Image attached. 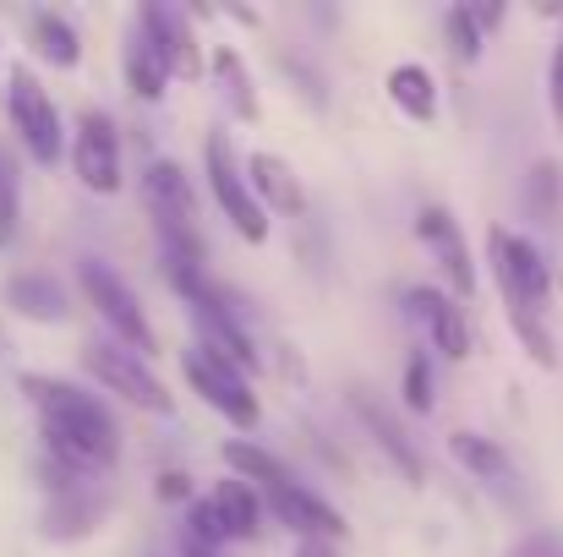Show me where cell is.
Here are the masks:
<instances>
[{
    "label": "cell",
    "mask_w": 563,
    "mask_h": 557,
    "mask_svg": "<svg viewBox=\"0 0 563 557\" xmlns=\"http://www.w3.org/2000/svg\"><path fill=\"white\" fill-rule=\"evenodd\" d=\"M22 393L38 410V437H44L49 465L71 476H99L121 459V432L104 399L82 393L66 377H44V371H22Z\"/></svg>",
    "instance_id": "6da1fadb"
},
{
    "label": "cell",
    "mask_w": 563,
    "mask_h": 557,
    "mask_svg": "<svg viewBox=\"0 0 563 557\" xmlns=\"http://www.w3.org/2000/svg\"><path fill=\"white\" fill-rule=\"evenodd\" d=\"M143 197H148V213L159 224V246L165 257H187L202 263V235H197V191L191 176L176 159H154L148 176H143Z\"/></svg>",
    "instance_id": "7a4b0ae2"
},
{
    "label": "cell",
    "mask_w": 563,
    "mask_h": 557,
    "mask_svg": "<svg viewBox=\"0 0 563 557\" xmlns=\"http://www.w3.org/2000/svg\"><path fill=\"white\" fill-rule=\"evenodd\" d=\"M77 279H82L88 307L99 312V323L115 334V345H121V350H132V356H154V350H159L148 312L137 307L132 285H126V279H121V274H115L104 257H82V263H77Z\"/></svg>",
    "instance_id": "3957f363"
},
{
    "label": "cell",
    "mask_w": 563,
    "mask_h": 557,
    "mask_svg": "<svg viewBox=\"0 0 563 557\" xmlns=\"http://www.w3.org/2000/svg\"><path fill=\"white\" fill-rule=\"evenodd\" d=\"M487 252H493V274H498V296H504V312H548V301H553V268H548V257L526 241V235H515V230H493L487 235Z\"/></svg>",
    "instance_id": "277c9868"
},
{
    "label": "cell",
    "mask_w": 563,
    "mask_h": 557,
    "mask_svg": "<svg viewBox=\"0 0 563 557\" xmlns=\"http://www.w3.org/2000/svg\"><path fill=\"white\" fill-rule=\"evenodd\" d=\"M5 115H11V132L22 137V148L33 154V165H55L60 159V148H66L60 110L44 93V82L33 77V66H11V77H5Z\"/></svg>",
    "instance_id": "5b68a950"
},
{
    "label": "cell",
    "mask_w": 563,
    "mask_h": 557,
    "mask_svg": "<svg viewBox=\"0 0 563 557\" xmlns=\"http://www.w3.org/2000/svg\"><path fill=\"white\" fill-rule=\"evenodd\" d=\"M202 170H208V191H213V202H219V208H224V219L235 224V235H241V241H252V246H263V241H268V213H263V202L252 197L246 170L235 165V148H230V137H224V132H208V143H202Z\"/></svg>",
    "instance_id": "8992f818"
},
{
    "label": "cell",
    "mask_w": 563,
    "mask_h": 557,
    "mask_svg": "<svg viewBox=\"0 0 563 557\" xmlns=\"http://www.w3.org/2000/svg\"><path fill=\"white\" fill-rule=\"evenodd\" d=\"M82 367H88V377H93L99 388L121 393L132 410L170 415V393H165V382H159L154 371L143 367V356H132V350H121V345H110V339H93V345L82 350Z\"/></svg>",
    "instance_id": "52a82bcc"
},
{
    "label": "cell",
    "mask_w": 563,
    "mask_h": 557,
    "mask_svg": "<svg viewBox=\"0 0 563 557\" xmlns=\"http://www.w3.org/2000/svg\"><path fill=\"white\" fill-rule=\"evenodd\" d=\"M181 371H187L191 388L202 393V404H213L235 432H252V426L263 421V404H257L252 382H246L235 367H224V361H213L208 350H197V345H191L187 356H181Z\"/></svg>",
    "instance_id": "ba28073f"
},
{
    "label": "cell",
    "mask_w": 563,
    "mask_h": 557,
    "mask_svg": "<svg viewBox=\"0 0 563 557\" xmlns=\"http://www.w3.org/2000/svg\"><path fill=\"white\" fill-rule=\"evenodd\" d=\"M71 170L93 197H115L121 191V132H115V121L104 110H82L77 115Z\"/></svg>",
    "instance_id": "9c48e42d"
},
{
    "label": "cell",
    "mask_w": 563,
    "mask_h": 557,
    "mask_svg": "<svg viewBox=\"0 0 563 557\" xmlns=\"http://www.w3.org/2000/svg\"><path fill=\"white\" fill-rule=\"evenodd\" d=\"M104 509H110V492H104V487H93L88 476L60 481V487H49V503H44V536H49V542L93 536V531H99V520H104Z\"/></svg>",
    "instance_id": "30bf717a"
},
{
    "label": "cell",
    "mask_w": 563,
    "mask_h": 557,
    "mask_svg": "<svg viewBox=\"0 0 563 557\" xmlns=\"http://www.w3.org/2000/svg\"><path fill=\"white\" fill-rule=\"evenodd\" d=\"M137 33L154 44V55L165 60L170 77H181V82H197V77H202V49H197V38H191V27H187L181 11L148 0V5L137 11Z\"/></svg>",
    "instance_id": "8fae6325"
},
{
    "label": "cell",
    "mask_w": 563,
    "mask_h": 557,
    "mask_svg": "<svg viewBox=\"0 0 563 557\" xmlns=\"http://www.w3.org/2000/svg\"><path fill=\"white\" fill-rule=\"evenodd\" d=\"M268 509H274L279 525L296 531V542H345V520H340L318 492L296 487L290 476H285L279 487H268Z\"/></svg>",
    "instance_id": "7c38bea8"
},
{
    "label": "cell",
    "mask_w": 563,
    "mask_h": 557,
    "mask_svg": "<svg viewBox=\"0 0 563 557\" xmlns=\"http://www.w3.org/2000/svg\"><path fill=\"white\" fill-rule=\"evenodd\" d=\"M416 235H421V246L438 257V268L449 274L454 296H476V268H471V252H465V235H460L454 213L438 208V202L421 208V213H416Z\"/></svg>",
    "instance_id": "4fadbf2b"
},
{
    "label": "cell",
    "mask_w": 563,
    "mask_h": 557,
    "mask_svg": "<svg viewBox=\"0 0 563 557\" xmlns=\"http://www.w3.org/2000/svg\"><path fill=\"white\" fill-rule=\"evenodd\" d=\"M410 312L427 323L432 350H443V361H465V356H471V328H465V312H460L443 290H432V285L410 290Z\"/></svg>",
    "instance_id": "5bb4252c"
},
{
    "label": "cell",
    "mask_w": 563,
    "mask_h": 557,
    "mask_svg": "<svg viewBox=\"0 0 563 557\" xmlns=\"http://www.w3.org/2000/svg\"><path fill=\"white\" fill-rule=\"evenodd\" d=\"M351 410H356V421H362V426L373 432L377 448H383V454H388V459L399 465V476H405L410 487H421V454H416V443L405 437V426H399V421H394V415H388V410L377 404L367 388H351Z\"/></svg>",
    "instance_id": "9a60e30c"
},
{
    "label": "cell",
    "mask_w": 563,
    "mask_h": 557,
    "mask_svg": "<svg viewBox=\"0 0 563 557\" xmlns=\"http://www.w3.org/2000/svg\"><path fill=\"white\" fill-rule=\"evenodd\" d=\"M246 186H252V197L263 202V213L274 208V213H290V219H307V191L296 181V170L285 165V159H274V154H252L246 165Z\"/></svg>",
    "instance_id": "2e32d148"
},
{
    "label": "cell",
    "mask_w": 563,
    "mask_h": 557,
    "mask_svg": "<svg viewBox=\"0 0 563 557\" xmlns=\"http://www.w3.org/2000/svg\"><path fill=\"white\" fill-rule=\"evenodd\" d=\"M5 307L27 323H60L66 318V290L55 274H16L5 285Z\"/></svg>",
    "instance_id": "e0dca14e"
},
{
    "label": "cell",
    "mask_w": 563,
    "mask_h": 557,
    "mask_svg": "<svg viewBox=\"0 0 563 557\" xmlns=\"http://www.w3.org/2000/svg\"><path fill=\"white\" fill-rule=\"evenodd\" d=\"M208 503L219 509V525H224L230 542H252L263 531V498H257V487H246V481L230 476V481H219L208 492Z\"/></svg>",
    "instance_id": "ac0fdd59"
},
{
    "label": "cell",
    "mask_w": 563,
    "mask_h": 557,
    "mask_svg": "<svg viewBox=\"0 0 563 557\" xmlns=\"http://www.w3.org/2000/svg\"><path fill=\"white\" fill-rule=\"evenodd\" d=\"M449 454H454L460 470H471V481H487V487H509V481H515L509 454H504L493 437H482V432H454V437H449Z\"/></svg>",
    "instance_id": "d6986e66"
},
{
    "label": "cell",
    "mask_w": 563,
    "mask_h": 557,
    "mask_svg": "<svg viewBox=\"0 0 563 557\" xmlns=\"http://www.w3.org/2000/svg\"><path fill=\"white\" fill-rule=\"evenodd\" d=\"M27 38H33V55L60 66V71H71L82 60V38H77V27L60 11H33L27 16Z\"/></svg>",
    "instance_id": "ffe728a7"
},
{
    "label": "cell",
    "mask_w": 563,
    "mask_h": 557,
    "mask_svg": "<svg viewBox=\"0 0 563 557\" xmlns=\"http://www.w3.org/2000/svg\"><path fill=\"white\" fill-rule=\"evenodd\" d=\"M388 99L410 115V121H432L438 115V82H432V71L427 66H416V60H405V66H394L388 71Z\"/></svg>",
    "instance_id": "44dd1931"
},
{
    "label": "cell",
    "mask_w": 563,
    "mask_h": 557,
    "mask_svg": "<svg viewBox=\"0 0 563 557\" xmlns=\"http://www.w3.org/2000/svg\"><path fill=\"white\" fill-rule=\"evenodd\" d=\"M126 88L143 99V104H159L165 99V82H170V71H165V60L154 55V44L143 38V33H132L126 38Z\"/></svg>",
    "instance_id": "7402d4cb"
},
{
    "label": "cell",
    "mask_w": 563,
    "mask_h": 557,
    "mask_svg": "<svg viewBox=\"0 0 563 557\" xmlns=\"http://www.w3.org/2000/svg\"><path fill=\"white\" fill-rule=\"evenodd\" d=\"M224 465L235 470V481H246V487H263V492L285 481V465H279L268 448L246 443V437H230V443H224Z\"/></svg>",
    "instance_id": "603a6c76"
},
{
    "label": "cell",
    "mask_w": 563,
    "mask_h": 557,
    "mask_svg": "<svg viewBox=\"0 0 563 557\" xmlns=\"http://www.w3.org/2000/svg\"><path fill=\"white\" fill-rule=\"evenodd\" d=\"M213 71H219V82H224L230 110H235L241 121H257L263 110H257V93H252V77H246L241 55H235V49H213Z\"/></svg>",
    "instance_id": "cb8c5ba5"
},
{
    "label": "cell",
    "mask_w": 563,
    "mask_h": 557,
    "mask_svg": "<svg viewBox=\"0 0 563 557\" xmlns=\"http://www.w3.org/2000/svg\"><path fill=\"white\" fill-rule=\"evenodd\" d=\"M526 208H531V219H542V224H559V208H563V181H559V165H537L531 176H526Z\"/></svg>",
    "instance_id": "d4e9b609"
},
{
    "label": "cell",
    "mask_w": 563,
    "mask_h": 557,
    "mask_svg": "<svg viewBox=\"0 0 563 557\" xmlns=\"http://www.w3.org/2000/svg\"><path fill=\"white\" fill-rule=\"evenodd\" d=\"M16 219H22V170H16V159L0 148V246H11Z\"/></svg>",
    "instance_id": "484cf974"
},
{
    "label": "cell",
    "mask_w": 563,
    "mask_h": 557,
    "mask_svg": "<svg viewBox=\"0 0 563 557\" xmlns=\"http://www.w3.org/2000/svg\"><path fill=\"white\" fill-rule=\"evenodd\" d=\"M443 27H449V49H454L460 60H482V27H476L471 5H454V11L443 16Z\"/></svg>",
    "instance_id": "4316f807"
},
{
    "label": "cell",
    "mask_w": 563,
    "mask_h": 557,
    "mask_svg": "<svg viewBox=\"0 0 563 557\" xmlns=\"http://www.w3.org/2000/svg\"><path fill=\"white\" fill-rule=\"evenodd\" d=\"M187 536H191V547H208V553H219L230 536H224V525H219V509L208 503V498H197L187 509Z\"/></svg>",
    "instance_id": "83f0119b"
},
{
    "label": "cell",
    "mask_w": 563,
    "mask_h": 557,
    "mask_svg": "<svg viewBox=\"0 0 563 557\" xmlns=\"http://www.w3.org/2000/svg\"><path fill=\"white\" fill-rule=\"evenodd\" d=\"M405 410L427 415L432 410V367H427V350H416L405 361Z\"/></svg>",
    "instance_id": "f1b7e54d"
},
{
    "label": "cell",
    "mask_w": 563,
    "mask_h": 557,
    "mask_svg": "<svg viewBox=\"0 0 563 557\" xmlns=\"http://www.w3.org/2000/svg\"><path fill=\"white\" fill-rule=\"evenodd\" d=\"M279 66H285V71H290L296 82H301V93L312 99V110H323V104H329V99H323V77H318V71L307 66V60H290V55H279Z\"/></svg>",
    "instance_id": "f546056e"
},
{
    "label": "cell",
    "mask_w": 563,
    "mask_h": 557,
    "mask_svg": "<svg viewBox=\"0 0 563 557\" xmlns=\"http://www.w3.org/2000/svg\"><path fill=\"white\" fill-rule=\"evenodd\" d=\"M504 557H563V536L559 531H537V536H526L520 547H509Z\"/></svg>",
    "instance_id": "4dcf8cb0"
},
{
    "label": "cell",
    "mask_w": 563,
    "mask_h": 557,
    "mask_svg": "<svg viewBox=\"0 0 563 557\" xmlns=\"http://www.w3.org/2000/svg\"><path fill=\"white\" fill-rule=\"evenodd\" d=\"M548 104H553V121L563 132V44L553 49V66H548Z\"/></svg>",
    "instance_id": "1f68e13d"
},
{
    "label": "cell",
    "mask_w": 563,
    "mask_h": 557,
    "mask_svg": "<svg viewBox=\"0 0 563 557\" xmlns=\"http://www.w3.org/2000/svg\"><path fill=\"white\" fill-rule=\"evenodd\" d=\"M154 492H159V503H181V498H191V481L181 470H165V476L154 481Z\"/></svg>",
    "instance_id": "d6a6232c"
},
{
    "label": "cell",
    "mask_w": 563,
    "mask_h": 557,
    "mask_svg": "<svg viewBox=\"0 0 563 557\" xmlns=\"http://www.w3.org/2000/svg\"><path fill=\"white\" fill-rule=\"evenodd\" d=\"M290 557H340V547H334V542H296Z\"/></svg>",
    "instance_id": "836d02e7"
},
{
    "label": "cell",
    "mask_w": 563,
    "mask_h": 557,
    "mask_svg": "<svg viewBox=\"0 0 563 557\" xmlns=\"http://www.w3.org/2000/svg\"><path fill=\"white\" fill-rule=\"evenodd\" d=\"M187 557H219V553H208V547H187Z\"/></svg>",
    "instance_id": "e575fe53"
}]
</instances>
